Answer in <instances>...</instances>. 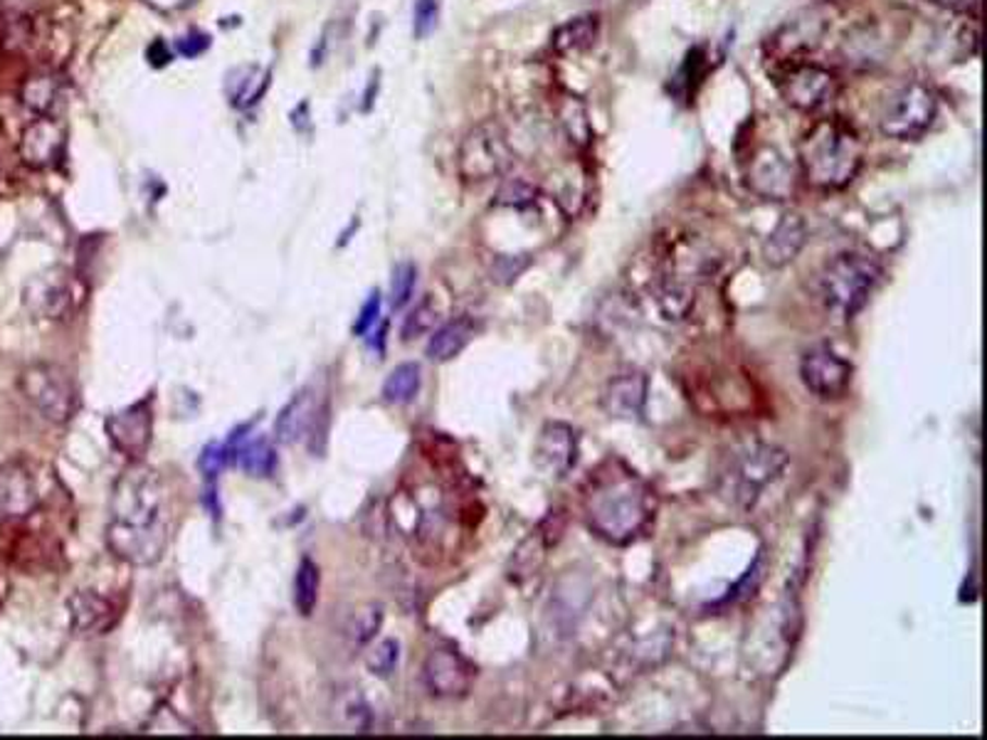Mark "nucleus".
I'll return each mask as SVG.
<instances>
[{
	"instance_id": "f257e3e1",
	"label": "nucleus",
	"mask_w": 987,
	"mask_h": 740,
	"mask_svg": "<svg viewBox=\"0 0 987 740\" xmlns=\"http://www.w3.org/2000/svg\"><path fill=\"white\" fill-rule=\"evenodd\" d=\"M168 489L157 469L132 464L116 479L107 524V548L129 565H153L171 538Z\"/></svg>"
},
{
	"instance_id": "f03ea898",
	"label": "nucleus",
	"mask_w": 987,
	"mask_h": 740,
	"mask_svg": "<svg viewBox=\"0 0 987 740\" xmlns=\"http://www.w3.org/2000/svg\"><path fill=\"white\" fill-rule=\"evenodd\" d=\"M654 493L620 460H605L590 472L583 489V511L590 531L612 545H625L654 518Z\"/></svg>"
},
{
	"instance_id": "7ed1b4c3",
	"label": "nucleus",
	"mask_w": 987,
	"mask_h": 740,
	"mask_svg": "<svg viewBox=\"0 0 987 740\" xmlns=\"http://www.w3.org/2000/svg\"><path fill=\"white\" fill-rule=\"evenodd\" d=\"M802 176L817 190L847 188L864 163V146L842 118H820L798 146Z\"/></svg>"
},
{
	"instance_id": "20e7f679",
	"label": "nucleus",
	"mask_w": 987,
	"mask_h": 740,
	"mask_svg": "<svg viewBox=\"0 0 987 740\" xmlns=\"http://www.w3.org/2000/svg\"><path fill=\"white\" fill-rule=\"evenodd\" d=\"M884 277L882 264L870 254L845 252L825 264L820 274V297L827 312L839 318H854L870 304L874 289Z\"/></svg>"
},
{
	"instance_id": "39448f33",
	"label": "nucleus",
	"mask_w": 987,
	"mask_h": 740,
	"mask_svg": "<svg viewBox=\"0 0 987 740\" xmlns=\"http://www.w3.org/2000/svg\"><path fill=\"white\" fill-rule=\"evenodd\" d=\"M21 392L38 413L50 423H70L77 413L79 396L65 368L54 363H33L21 373Z\"/></svg>"
},
{
	"instance_id": "423d86ee",
	"label": "nucleus",
	"mask_w": 987,
	"mask_h": 740,
	"mask_svg": "<svg viewBox=\"0 0 987 740\" xmlns=\"http://www.w3.org/2000/svg\"><path fill=\"white\" fill-rule=\"evenodd\" d=\"M938 97L923 81H909L886 102L879 131L894 141H916L936 122Z\"/></svg>"
},
{
	"instance_id": "0eeeda50",
	"label": "nucleus",
	"mask_w": 987,
	"mask_h": 740,
	"mask_svg": "<svg viewBox=\"0 0 987 740\" xmlns=\"http://www.w3.org/2000/svg\"><path fill=\"white\" fill-rule=\"evenodd\" d=\"M788 467V454L773 444H753L740 452L726 474V491L740 509H753L767 484L780 477Z\"/></svg>"
},
{
	"instance_id": "6e6552de",
	"label": "nucleus",
	"mask_w": 987,
	"mask_h": 740,
	"mask_svg": "<svg viewBox=\"0 0 987 740\" xmlns=\"http://www.w3.org/2000/svg\"><path fill=\"white\" fill-rule=\"evenodd\" d=\"M778 89L785 104L798 109V112L812 114L837 97L839 79L827 67L802 60L785 67L783 77L778 79Z\"/></svg>"
},
{
	"instance_id": "1a4fd4ad",
	"label": "nucleus",
	"mask_w": 987,
	"mask_h": 740,
	"mask_svg": "<svg viewBox=\"0 0 987 740\" xmlns=\"http://www.w3.org/2000/svg\"><path fill=\"white\" fill-rule=\"evenodd\" d=\"M854 365L842 359L832 346L817 343L802 353L800 380L820 400H837L852 386Z\"/></svg>"
},
{
	"instance_id": "9d476101",
	"label": "nucleus",
	"mask_w": 987,
	"mask_h": 740,
	"mask_svg": "<svg viewBox=\"0 0 987 740\" xmlns=\"http://www.w3.org/2000/svg\"><path fill=\"white\" fill-rule=\"evenodd\" d=\"M511 163V149L497 126H477L470 131L460 151V168L467 180H487L504 173Z\"/></svg>"
},
{
	"instance_id": "9b49d317",
	"label": "nucleus",
	"mask_w": 987,
	"mask_h": 740,
	"mask_svg": "<svg viewBox=\"0 0 987 740\" xmlns=\"http://www.w3.org/2000/svg\"><path fill=\"white\" fill-rule=\"evenodd\" d=\"M107 435L114 450L122 452L126 460H143L153 435V398L149 396L114 413L107 419Z\"/></svg>"
},
{
	"instance_id": "f8f14e48",
	"label": "nucleus",
	"mask_w": 987,
	"mask_h": 740,
	"mask_svg": "<svg viewBox=\"0 0 987 740\" xmlns=\"http://www.w3.org/2000/svg\"><path fill=\"white\" fill-rule=\"evenodd\" d=\"M746 180L755 196L765 200H788L795 193V171L773 146L758 149L748 161Z\"/></svg>"
},
{
	"instance_id": "ddd939ff",
	"label": "nucleus",
	"mask_w": 987,
	"mask_h": 740,
	"mask_svg": "<svg viewBox=\"0 0 987 740\" xmlns=\"http://www.w3.org/2000/svg\"><path fill=\"white\" fill-rule=\"evenodd\" d=\"M578 432L571 425L548 423L536 442L534 462L546 477L563 479L575 467V462H578Z\"/></svg>"
},
{
	"instance_id": "4468645a",
	"label": "nucleus",
	"mask_w": 987,
	"mask_h": 740,
	"mask_svg": "<svg viewBox=\"0 0 987 740\" xmlns=\"http://www.w3.org/2000/svg\"><path fill=\"white\" fill-rule=\"evenodd\" d=\"M425 683L433 697L460 699L472 689L474 669L454 650H435L425 662Z\"/></svg>"
},
{
	"instance_id": "2eb2a0df",
	"label": "nucleus",
	"mask_w": 987,
	"mask_h": 740,
	"mask_svg": "<svg viewBox=\"0 0 987 740\" xmlns=\"http://www.w3.org/2000/svg\"><path fill=\"white\" fill-rule=\"evenodd\" d=\"M40 506V489L23 462L0 467V518H25Z\"/></svg>"
},
{
	"instance_id": "dca6fc26",
	"label": "nucleus",
	"mask_w": 987,
	"mask_h": 740,
	"mask_svg": "<svg viewBox=\"0 0 987 740\" xmlns=\"http://www.w3.org/2000/svg\"><path fill=\"white\" fill-rule=\"evenodd\" d=\"M23 301L33 316L60 322V318H67L72 306H75V291H72V285L65 277L42 274L25 287Z\"/></svg>"
},
{
	"instance_id": "f3484780",
	"label": "nucleus",
	"mask_w": 987,
	"mask_h": 740,
	"mask_svg": "<svg viewBox=\"0 0 987 740\" xmlns=\"http://www.w3.org/2000/svg\"><path fill=\"white\" fill-rule=\"evenodd\" d=\"M827 23L817 15H805L798 21L780 27L778 35L771 40V52L775 60L785 62V67L802 62L808 52H812L820 45L822 35H825Z\"/></svg>"
},
{
	"instance_id": "a211bd4d",
	"label": "nucleus",
	"mask_w": 987,
	"mask_h": 740,
	"mask_svg": "<svg viewBox=\"0 0 987 740\" xmlns=\"http://www.w3.org/2000/svg\"><path fill=\"white\" fill-rule=\"evenodd\" d=\"M324 423V407L316 405L312 390H301L295 400L282 410L274 425V435L279 442L297 444L304 437H312L318 432V427Z\"/></svg>"
},
{
	"instance_id": "6ab92c4d",
	"label": "nucleus",
	"mask_w": 987,
	"mask_h": 740,
	"mask_svg": "<svg viewBox=\"0 0 987 740\" xmlns=\"http://www.w3.org/2000/svg\"><path fill=\"white\" fill-rule=\"evenodd\" d=\"M808 242V225L798 213H785L763 242V260L773 269L790 264Z\"/></svg>"
},
{
	"instance_id": "aec40b11",
	"label": "nucleus",
	"mask_w": 987,
	"mask_h": 740,
	"mask_svg": "<svg viewBox=\"0 0 987 740\" xmlns=\"http://www.w3.org/2000/svg\"><path fill=\"white\" fill-rule=\"evenodd\" d=\"M600 403L610 417L617 419H633L642 415L647 403V376H642V373H623V376L608 380Z\"/></svg>"
},
{
	"instance_id": "412c9836",
	"label": "nucleus",
	"mask_w": 987,
	"mask_h": 740,
	"mask_svg": "<svg viewBox=\"0 0 987 740\" xmlns=\"http://www.w3.org/2000/svg\"><path fill=\"white\" fill-rule=\"evenodd\" d=\"M114 623V605L104 595L82 590L70 600V625L79 637L104 635Z\"/></svg>"
},
{
	"instance_id": "4be33fe9",
	"label": "nucleus",
	"mask_w": 987,
	"mask_h": 740,
	"mask_svg": "<svg viewBox=\"0 0 987 740\" xmlns=\"http://www.w3.org/2000/svg\"><path fill=\"white\" fill-rule=\"evenodd\" d=\"M600 35V17L596 13L575 15L559 25L551 35V45L559 54H578L590 50Z\"/></svg>"
},
{
	"instance_id": "5701e85b",
	"label": "nucleus",
	"mask_w": 987,
	"mask_h": 740,
	"mask_svg": "<svg viewBox=\"0 0 987 740\" xmlns=\"http://www.w3.org/2000/svg\"><path fill=\"white\" fill-rule=\"evenodd\" d=\"M474 338V322L467 316L454 318V322L437 328L427 343V359L435 363H447L460 355Z\"/></svg>"
},
{
	"instance_id": "b1692460",
	"label": "nucleus",
	"mask_w": 987,
	"mask_h": 740,
	"mask_svg": "<svg viewBox=\"0 0 987 740\" xmlns=\"http://www.w3.org/2000/svg\"><path fill=\"white\" fill-rule=\"evenodd\" d=\"M60 134L50 122H35L27 126L21 141V156L30 166H48V163L58 156L60 151Z\"/></svg>"
},
{
	"instance_id": "393cba45",
	"label": "nucleus",
	"mask_w": 987,
	"mask_h": 740,
	"mask_svg": "<svg viewBox=\"0 0 987 740\" xmlns=\"http://www.w3.org/2000/svg\"><path fill=\"white\" fill-rule=\"evenodd\" d=\"M423 386V371L417 363H400L383 382V400L390 405L410 403Z\"/></svg>"
},
{
	"instance_id": "a878e982",
	"label": "nucleus",
	"mask_w": 987,
	"mask_h": 740,
	"mask_svg": "<svg viewBox=\"0 0 987 740\" xmlns=\"http://www.w3.org/2000/svg\"><path fill=\"white\" fill-rule=\"evenodd\" d=\"M235 454L247 477H254V479L272 477L274 467H277V454H274V447L270 444V440H264V437H258V440L240 444L235 450Z\"/></svg>"
},
{
	"instance_id": "bb28decb",
	"label": "nucleus",
	"mask_w": 987,
	"mask_h": 740,
	"mask_svg": "<svg viewBox=\"0 0 987 740\" xmlns=\"http://www.w3.org/2000/svg\"><path fill=\"white\" fill-rule=\"evenodd\" d=\"M318 585H322V573L312 559H304L299 563L295 575V607L301 617H309L316 607L318 600Z\"/></svg>"
},
{
	"instance_id": "cd10ccee",
	"label": "nucleus",
	"mask_w": 987,
	"mask_h": 740,
	"mask_svg": "<svg viewBox=\"0 0 987 740\" xmlns=\"http://www.w3.org/2000/svg\"><path fill=\"white\" fill-rule=\"evenodd\" d=\"M398 660L400 644L396 639H383V642H378L373 650H368V654H365V664H368V669L376 676H390L396 672Z\"/></svg>"
},
{
	"instance_id": "c85d7f7f",
	"label": "nucleus",
	"mask_w": 987,
	"mask_h": 740,
	"mask_svg": "<svg viewBox=\"0 0 987 740\" xmlns=\"http://www.w3.org/2000/svg\"><path fill=\"white\" fill-rule=\"evenodd\" d=\"M415 281H417V272L410 262L398 264L396 272H392V281H390V297H392V309H403L410 297L415 291Z\"/></svg>"
},
{
	"instance_id": "c756f323",
	"label": "nucleus",
	"mask_w": 987,
	"mask_h": 740,
	"mask_svg": "<svg viewBox=\"0 0 987 740\" xmlns=\"http://www.w3.org/2000/svg\"><path fill=\"white\" fill-rule=\"evenodd\" d=\"M380 623H383V612L378 605H368V607H361L359 612H355V617H353V639H355V644H368L373 637L378 635V629H380Z\"/></svg>"
},
{
	"instance_id": "7c9ffc66",
	"label": "nucleus",
	"mask_w": 987,
	"mask_h": 740,
	"mask_svg": "<svg viewBox=\"0 0 987 740\" xmlns=\"http://www.w3.org/2000/svg\"><path fill=\"white\" fill-rule=\"evenodd\" d=\"M440 5L442 0H415L413 33L417 40H425L437 27V21H440Z\"/></svg>"
},
{
	"instance_id": "2f4dec72",
	"label": "nucleus",
	"mask_w": 987,
	"mask_h": 740,
	"mask_svg": "<svg viewBox=\"0 0 987 740\" xmlns=\"http://www.w3.org/2000/svg\"><path fill=\"white\" fill-rule=\"evenodd\" d=\"M536 193H538V190L532 186V183H526L524 178H514V180L504 183V188L499 190V196H497V198H499V203H501V205L521 208V205L534 203Z\"/></svg>"
},
{
	"instance_id": "473e14b6",
	"label": "nucleus",
	"mask_w": 987,
	"mask_h": 740,
	"mask_svg": "<svg viewBox=\"0 0 987 740\" xmlns=\"http://www.w3.org/2000/svg\"><path fill=\"white\" fill-rule=\"evenodd\" d=\"M435 318H437L435 309L429 306V301H423V304L415 306L413 312H410V316L405 318V324H403V338H405V341H413V338L427 334L429 328H433Z\"/></svg>"
},
{
	"instance_id": "72a5a7b5",
	"label": "nucleus",
	"mask_w": 987,
	"mask_h": 740,
	"mask_svg": "<svg viewBox=\"0 0 987 740\" xmlns=\"http://www.w3.org/2000/svg\"><path fill=\"white\" fill-rule=\"evenodd\" d=\"M378 314H380V294H378V291H373V294L368 297V301H365L363 309H361V316H359V322H355V326H353V334L355 336L368 334L371 326L378 322Z\"/></svg>"
},
{
	"instance_id": "f704fd0d",
	"label": "nucleus",
	"mask_w": 987,
	"mask_h": 740,
	"mask_svg": "<svg viewBox=\"0 0 987 740\" xmlns=\"http://www.w3.org/2000/svg\"><path fill=\"white\" fill-rule=\"evenodd\" d=\"M178 52L183 54V58H188V60H193V58H200V54H203L208 48H210V38L203 33H188V35H183V38L178 40Z\"/></svg>"
},
{
	"instance_id": "c9c22d12",
	"label": "nucleus",
	"mask_w": 987,
	"mask_h": 740,
	"mask_svg": "<svg viewBox=\"0 0 987 740\" xmlns=\"http://www.w3.org/2000/svg\"><path fill=\"white\" fill-rule=\"evenodd\" d=\"M225 464H227V447H221V444L205 447L203 456H200V469L205 472V477H215V474L221 472Z\"/></svg>"
},
{
	"instance_id": "e433bc0d",
	"label": "nucleus",
	"mask_w": 987,
	"mask_h": 740,
	"mask_svg": "<svg viewBox=\"0 0 987 740\" xmlns=\"http://www.w3.org/2000/svg\"><path fill=\"white\" fill-rule=\"evenodd\" d=\"M378 87H380V81H378V72H376V75H373V79H371V89H368V87H365V95H363V106H361V112H371V109H373V102H376V99H373V97H376V95H378Z\"/></svg>"
},
{
	"instance_id": "4c0bfd02",
	"label": "nucleus",
	"mask_w": 987,
	"mask_h": 740,
	"mask_svg": "<svg viewBox=\"0 0 987 740\" xmlns=\"http://www.w3.org/2000/svg\"><path fill=\"white\" fill-rule=\"evenodd\" d=\"M928 3L940 5V8H955V5H961L963 0H928Z\"/></svg>"
}]
</instances>
